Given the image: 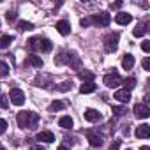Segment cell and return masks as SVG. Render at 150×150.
Wrapping results in <instances>:
<instances>
[{"instance_id":"603a6c76","label":"cell","mask_w":150,"mask_h":150,"mask_svg":"<svg viewBox=\"0 0 150 150\" xmlns=\"http://www.w3.org/2000/svg\"><path fill=\"white\" fill-rule=\"evenodd\" d=\"M80 92L81 94H92V92H96V85L94 83H83L80 87Z\"/></svg>"},{"instance_id":"ffe728a7","label":"cell","mask_w":150,"mask_h":150,"mask_svg":"<svg viewBox=\"0 0 150 150\" xmlns=\"http://www.w3.org/2000/svg\"><path fill=\"white\" fill-rule=\"evenodd\" d=\"M51 48H53L51 41H50V39H42V37H41V48H39V51L48 53V51H51Z\"/></svg>"},{"instance_id":"5b68a950","label":"cell","mask_w":150,"mask_h":150,"mask_svg":"<svg viewBox=\"0 0 150 150\" xmlns=\"http://www.w3.org/2000/svg\"><path fill=\"white\" fill-rule=\"evenodd\" d=\"M132 113L136 118H148L150 117V108L145 104V103H138L134 108H132Z\"/></svg>"},{"instance_id":"ee69618b","label":"cell","mask_w":150,"mask_h":150,"mask_svg":"<svg viewBox=\"0 0 150 150\" xmlns=\"http://www.w3.org/2000/svg\"><path fill=\"white\" fill-rule=\"evenodd\" d=\"M2 150H6V146H4V148H2Z\"/></svg>"},{"instance_id":"4dcf8cb0","label":"cell","mask_w":150,"mask_h":150,"mask_svg":"<svg viewBox=\"0 0 150 150\" xmlns=\"http://www.w3.org/2000/svg\"><path fill=\"white\" fill-rule=\"evenodd\" d=\"M7 99H9V97H7V96H6V94H4V96H2V97H0V106H2V108H4V110H6V108H7V106H9V101H7Z\"/></svg>"},{"instance_id":"d6a6232c","label":"cell","mask_w":150,"mask_h":150,"mask_svg":"<svg viewBox=\"0 0 150 150\" xmlns=\"http://www.w3.org/2000/svg\"><path fill=\"white\" fill-rule=\"evenodd\" d=\"M80 25H81V27H88V25H92V16H88V18H83V20L80 21Z\"/></svg>"},{"instance_id":"f35d334b","label":"cell","mask_w":150,"mask_h":150,"mask_svg":"<svg viewBox=\"0 0 150 150\" xmlns=\"http://www.w3.org/2000/svg\"><path fill=\"white\" fill-rule=\"evenodd\" d=\"M110 7H111V9H120V7H122V2H115V4H111Z\"/></svg>"},{"instance_id":"f6af8a7d","label":"cell","mask_w":150,"mask_h":150,"mask_svg":"<svg viewBox=\"0 0 150 150\" xmlns=\"http://www.w3.org/2000/svg\"><path fill=\"white\" fill-rule=\"evenodd\" d=\"M148 27H150V23H148Z\"/></svg>"},{"instance_id":"e575fe53","label":"cell","mask_w":150,"mask_h":150,"mask_svg":"<svg viewBox=\"0 0 150 150\" xmlns=\"http://www.w3.org/2000/svg\"><path fill=\"white\" fill-rule=\"evenodd\" d=\"M113 113H115L117 117H122V115L125 113V110H124V108H118V106H117V108H113Z\"/></svg>"},{"instance_id":"74e56055","label":"cell","mask_w":150,"mask_h":150,"mask_svg":"<svg viewBox=\"0 0 150 150\" xmlns=\"http://www.w3.org/2000/svg\"><path fill=\"white\" fill-rule=\"evenodd\" d=\"M30 150H46V148H44L42 145H32V146H30Z\"/></svg>"},{"instance_id":"ac0fdd59","label":"cell","mask_w":150,"mask_h":150,"mask_svg":"<svg viewBox=\"0 0 150 150\" xmlns=\"http://www.w3.org/2000/svg\"><path fill=\"white\" fill-rule=\"evenodd\" d=\"M69 60H71V55H69V53H60L58 57H55V64H57V65L69 64Z\"/></svg>"},{"instance_id":"b9f144b4","label":"cell","mask_w":150,"mask_h":150,"mask_svg":"<svg viewBox=\"0 0 150 150\" xmlns=\"http://www.w3.org/2000/svg\"><path fill=\"white\" fill-rule=\"evenodd\" d=\"M58 150H69V148H67V146H64V145H62V146H58Z\"/></svg>"},{"instance_id":"d4e9b609","label":"cell","mask_w":150,"mask_h":150,"mask_svg":"<svg viewBox=\"0 0 150 150\" xmlns=\"http://www.w3.org/2000/svg\"><path fill=\"white\" fill-rule=\"evenodd\" d=\"M18 28L21 32H27V30H34V25L30 21H18Z\"/></svg>"},{"instance_id":"6da1fadb","label":"cell","mask_w":150,"mask_h":150,"mask_svg":"<svg viewBox=\"0 0 150 150\" xmlns=\"http://www.w3.org/2000/svg\"><path fill=\"white\" fill-rule=\"evenodd\" d=\"M16 122H18L20 129H35L37 122H39V115L34 111H20L16 115Z\"/></svg>"},{"instance_id":"9a60e30c","label":"cell","mask_w":150,"mask_h":150,"mask_svg":"<svg viewBox=\"0 0 150 150\" xmlns=\"http://www.w3.org/2000/svg\"><path fill=\"white\" fill-rule=\"evenodd\" d=\"M122 67H124L125 71H131V69L134 67V57H132L131 53H125V55H124V58H122Z\"/></svg>"},{"instance_id":"83f0119b","label":"cell","mask_w":150,"mask_h":150,"mask_svg":"<svg viewBox=\"0 0 150 150\" xmlns=\"http://www.w3.org/2000/svg\"><path fill=\"white\" fill-rule=\"evenodd\" d=\"M11 42H13V37H11V35H2V39H0V48L6 50Z\"/></svg>"},{"instance_id":"52a82bcc","label":"cell","mask_w":150,"mask_h":150,"mask_svg":"<svg viewBox=\"0 0 150 150\" xmlns=\"http://www.w3.org/2000/svg\"><path fill=\"white\" fill-rule=\"evenodd\" d=\"M134 134H136V138H139V139L150 138V125H148V124H141V125H138L136 131H134Z\"/></svg>"},{"instance_id":"2e32d148","label":"cell","mask_w":150,"mask_h":150,"mask_svg":"<svg viewBox=\"0 0 150 150\" xmlns=\"http://www.w3.org/2000/svg\"><path fill=\"white\" fill-rule=\"evenodd\" d=\"M80 78L83 80V83H94L96 74L90 72V71H80Z\"/></svg>"},{"instance_id":"d6986e66","label":"cell","mask_w":150,"mask_h":150,"mask_svg":"<svg viewBox=\"0 0 150 150\" xmlns=\"http://www.w3.org/2000/svg\"><path fill=\"white\" fill-rule=\"evenodd\" d=\"M145 32H146V25L138 23V25H136V28L132 30V35H134V37H143V35H145Z\"/></svg>"},{"instance_id":"f546056e","label":"cell","mask_w":150,"mask_h":150,"mask_svg":"<svg viewBox=\"0 0 150 150\" xmlns=\"http://www.w3.org/2000/svg\"><path fill=\"white\" fill-rule=\"evenodd\" d=\"M141 65H143L145 71H150V57H145V58L141 60Z\"/></svg>"},{"instance_id":"cb8c5ba5","label":"cell","mask_w":150,"mask_h":150,"mask_svg":"<svg viewBox=\"0 0 150 150\" xmlns=\"http://www.w3.org/2000/svg\"><path fill=\"white\" fill-rule=\"evenodd\" d=\"M71 87H72V81H71V80H67V81H62V83L57 87V90H58V92H69V90H71Z\"/></svg>"},{"instance_id":"d590c367","label":"cell","mask_w":150,"mask_h":150,"mask_svg":"<svg viewBox=\"0 0 150 150\" xmlns=\"http://www.w3.org/2000/svg\"><path fill=\"white\" fill-rule=\"evenodd\" d=\"M120 148V139H115L111 145H110V150H118Z\"/></svg>"},{"instance_id":"e0dca14e","label":"cell","mask_w":150,"mask_h":150,"mask_svg":"<svg viewBox=\"0 0 150 150\" xmlns=\"http://www.w3.org/2000/svg\"><path fill=\"white\" fill-rule=\"evenodd\" d=\"M72 124H74V122H72V118H71V117H67V115H65V117H60V120H58V125H60L62 129H71V127H72Z\"/></svg>"},{"instance_id":"8fae6325","label":"cell","mask_w":150,"mask_h":150,"mask_svg":"<svg viewBox=\"0 0 150 150\" xmlns=\"http://www.w3.org/2000/svg\"><path fill=\"white\" fill-rule=\"evenodd\" d=\"M113 99H117V101H120V103H129V101H131V92L125 90V88L117 90L115 96H113Z\"/></svg>"},{"instance_id":"60d3db41","label":"cell","mask_w":150,"mask_h":150,"mask_svg":"<svg viewBox=\"0 0 150 150\" xmlns=\"http://www.w3.org/2000/svg\"><path fill=\"white\" fill-rule=\"evenodd\" d=\"M145 99H146V103L150 104V94H146V96H145Z\"/></svg>"},{"instance_id":"4316f807","label":"cell","mask_w":150,"mask_h":150,"mask_svg":"<svg viewBox=\"0 0 150 150\" xmlns=\"http://www.w3.org/2000/svg\"><path fill=\"white\" fill-rule=\"evenodd\" d=\"M64 103L62 101H53L51 104H50V111H60V110H64Z\"/></svg>"},{"instance_id":"ba28073f","label":"cell","mask_w":150,"mask_h":150,"mask_svg":"<svg viewBox=\"0 0 150 150\" xmlns=\"http://www.w3.org/2000/svg\"><path fill=\"white\" fill-rule=\"evenodd\" d=\"M83 117H85V120H87V122H99V120H101V113H99L97 110H92V108L85 110Z\"/></svg>"},{"instance_id":"30bf717a","label":"cell","mask_w":150,"mask_h":150,"mask_svg":"<svg viewBox=\"0 0 150 150\" xmlns=\"http://www.w3.org/2000/svg\"><path fill=\"white\" fill-rule=\"evenodd\" d=\"M25 64L27 65H32V67H42V58L41 57H37L35 53H30L28 57H27V60H25Z\"/></svg>"},{"instance_id":"ab89813d","label":"cell","mask_w":150,"mask_h":150,"mask_svg":"<svg viewBox=\"0 0 150 150\" xmlns=\"http://www.w3.org/2000/svg\"><path fill=\"white\" fill-rule=\"evenodd\" d=\"M124 134L129 136V125H124Z\"/></svg>"},{"instance_id":"8992f818","label":"cell","mask_w":150,"mask_h":150,"mask_svg":"<svg viewBox=\"0 0 150 150\" xmlns=\"http://www.w3.org/2000/svg\"><path fill=\"white\" fill-rule=\"evenodd\" d=\"M9 99H11L13 104L21 106V104L25 103V94H23L20 88H11V92H9Z\"/></svg>"},{"instance_id":"277c9868","label":"cell","mask_w":150,"mask_h":150,"mask_svg":"<svg viewBox=\"0 0 150 150\" xmlns=\"http://www.w3.org/2000/svg\"><path fill=\"white\" fill-rule=\"evenodd\" d=\"M92 23L101 25V27H108V25L111 23V16H110L106 11H103V13H99V14H92Z\"/></svg>"},{"instance_id":"836d02e7","label":"cell","mask_w":150,"mask_h":150,"mask_svg":"<svg viewBox=\"0 0 150 150\" xmlns=\"http://www.w3.org/2000/svg\"><path fill=\"white\" fill-rule=\"evenodd\" d=\"M141 50L146 51V53H150V41H143L141 42Z\"/></svg>"},{"instance_id":"44dd1931","label":"cell","mask_w":150,"mask_h":150,"mask_svg":"<svg viewBox=\"0 0 150 150\" xmlns=\"http://www.w3.org/2000/svg\"><path fill=\"white\" fill-rule=\"evenodd\" d=\"M71 55V60H69V65L74 67V69H80L81 67V62H80V57L76 53H69Z\"/></svg>"},{"instance_id":"1f68e13d","label":"cell","mask_w":150,"mask_h":150,"mask_svg":"<svg viewBox=\"0 0 150 150\" xmlns=\"http://www.w3.org/2000/svg\"><path fill=\"white\" fill-rule=\"evenodd\" d=\"M6 131H7V120L2 118V120H0V134H4Z\"/></svg>"},{"instance_id":"5bb4252c","label":"cell","mask_w":150,"mask_h":150,"mask_svg":"<svg viewBox=\"0 0 150 150\" xmlns=\"http://www.w3.org/2000/svg\"><path fill=\"white\" fill-rule=\"evenodd\" d=\"M115 21H117L118 25H129V23L132 21V16L127 14V13H118V14L115 16Z\"/></svg>"},{"instance_id":"4fadbf2b","label":"cell","mask_w":150,"mask_h":150,"mask_svg":"<svg viewBox=\"0 0 150 150\" xmlns=\"http://www.w3.org/2000/svg\"><path fill=\"white\" fill-rule=\"evenodd\" d=\"M87 139H88V143L92 146H103V136H99L97 132H88Z\"/></svg>"},{"instance_id":"f1b7e54d","label":"cell","mask_w":150,"mask_h":150,"mask_svg":"<svg viewBox=\"0 0 150 150\" xmlns=\"http://www.w3.org/2000/svg\"><path fill=\"white\" fill-rule=\"evenodd\" d=\"M7 74H9V67H7V64H6V62H2V64H0V76L6 78Z\"/></svg>"},{"instance_id":"7c38bea8","label":"cell","mask_w":150,"mask_h":150,"mask_svg":"<svg viewBox=\"0 0 150 150\" xmlns=\"http://www.w3.org/2000/svg\"><path fill=\"white\" fill-rule=\"evenodd\" d=\"M55 28L58 30V34H60V35H69V34H71V25H69V21H65V20L58 21Z\"/></svg>"},{"instance_id":"7bdbcfd3","label":"cell","mask_w":150,"mask_h":150,"mask_svg":"<svg viewBox=\"0 0 150 150\" xmlns=\"http://www.w3.org/2000/svg\"><path fill=\"white\" fill-rule=\"evenodd\" d=\"M139 150H150V146H141Z\"/></svg>"},{"instance_id":"3957f363","label":"cell","mask_w":150,"mask_h":150,"mask_svg":"<svg viewBox=\"0 0 150 150\" xmlns=\"http://www.w3.org/2000/svg\"><path fill=\"white\" fill-rule=\"evenodd\" d=\"M104 85L108 87V88H117L118 85H122L124 83V80L120 78V74L113 69V72H110V74H106V76H104Z\"/></svg>"},{"instance_id":"7a4b0ae2","label":"cell","mask_w":150,"mask_h":150,"mask_svg":"<svg viewBox=\"0 0 150 150\" xmlns=\"http://www.w3.org/2000/svg\"><path fill=\"white\" fill-rule=\"evenodd\" d=\"M118 41H120V34L118 32H111L104 37V51L106 53H113L118 48Z\"/></svg>"},{"instance_id":"9c48e42d","label":"cell","mask_w":150,"mask_h":150,"mask_svg":"<svg viewBox=\"0 0 150 150\" xmlns=\"http://www.w3.org/2000/svg\"><path fill=\"white\" fill-rule=\"evenodd\" d=\"M35 139L37 141H44V143H53L55 141V134L51 131H41V132H37Z\"/></svg>"},{"instance_id":"8d00e7d4","label":"cell","mask_w":150,"mask_h":150,"mask_svg":"<svg viewBox=\"0 0 150 150\" xmlns=\"http://www.w3.org/2000/svg\"><path fill=\"white\" fill-rule=\"evenodd\" d=\"M6 18H7V21H9V23H13V21H14V18H16V14H14L13 11H9V13L6 14Z\"/></svg>"},{"instance_id":"484cf974","label":"cell","mask_w":150,"mask_h":150,"mask_svg":"<svg viewBox=\"0 0 150 150\" xmlns=\"http://www.w3.org/2000/svg\"><path fill=\"white\" fill-rule=\"evenodd\" d=\"M134 87H136V78H127V80H124V88H125V90L131 92Z\"/></svg>"},{"instance_id":"7402d4cb","label":"cell","mask_w":150,"mask_h":150,"mask_svg":"<svg viewBox=\"0 0 150 150\" xmlns=\"http://www.w3.org/2000/svg\"><path fill=\"white\" fill-rule=\"evenodd\" d=\"M39 48H41V37H32V39H28V50L35 51V50H39Z\"/></svg>"}]
</instances>
